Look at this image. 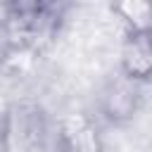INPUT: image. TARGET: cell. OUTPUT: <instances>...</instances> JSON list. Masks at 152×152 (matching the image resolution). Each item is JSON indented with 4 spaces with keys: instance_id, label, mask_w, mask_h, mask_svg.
I'll list each match as a JSON object with an SVG mask.
<instances>
[{
    "instance_id": "obj_1",
    "label": "cell",
    "mask_w": 152,
    "mask_h": 152,
    "mask_svg": "<svg viewBox=\"0 0 152 152\" xmlns=\"http://www.w3.org/2000/svg\"><path fill=\"white\" fill-rule=\"evenodd\" d=\"M69 5L57 0H12L0 5V17L10 26L19 52L48 48L66 21Z\"/></svg>"
},
{
    "instance_id": "obj_2",
    "label": "cell",
    "mask_w": 152,
    "mask_h": 152,
    "mask_svg": "<svg viewBox=\"0 0 152 152\" xmlns=\"http://www.w3.org/2000/svg\"><path fill=\"white\" fill-rule=\"evenodd\" d=\"M52 126L55 121L38 100H10L0 109V152H50Z\"/></svg>"
},
{
    "instance_id": "obj_3",
    "label": "cell",
    "mask_w": 152,
    "mask_h": 152,
    "mask_svg": "<svg viewBox=\"0 0 152 152\" xmlns=\"http://www.w3.org/2000/svg\"><path fill=\"white\" fill-rule=\"evenodd\" d=\"M52 152H107L100 124L86 112H66L52 126Z\"/></svg>"
},
{
    "instance_id": "obj_4",
    "label": "cell",
    "mask_w": 152,
    "mask_h": 152,
    "mask_svg": "<svg viewBox=\"0 0 152 152\" xmlns=\"http://www.w3.org/2000/svg\"><path fill=\"white\" fill-rule=\"evenodd\" d=\"M140 109H142V86H135L124 76L107 81L104 88L100 90L97 112L112 126L131 124L140 114Z\"/></svg>"
},
{
    "instance_id": "obj_5",
    "label": "cell",
    "mask_w": 152,
    "mask_h": 152,
    "mask_svg": "<svg viewBox=\"0 0 152 152\" xmlns=\"http://www.w3.org/2000/svg\"><path fill=\"white\" fill-rule=\"evenodd\" d=\"M119 76L135 86H147L152 76V43L150 33H124L119 55Z\"/></svg>"
},
{
    "instance_id": "obj_6",
    "label": "cell",
    "mask_w": 152,
    "mask_h": 152,
    "mask_svg": "<svg viewBox=\"0 0 152 152\" xmlns=\"http://www.w3.org/2000/svg\"><path fill=\"white\" fill-rule=\"evenodd\" d=\"M124 33H152V5L145 0H124L112 5Z\"/></svg>"
},
{
    "instance_id": "obj_7",
    "label": "cell",
    "mask_w": 152,
    "mask_h": 152,
    "mask_svg": "<svg viewBox=\"0 0 152 152\" xmlns=\"http://www.w3.org/2000/svg\"><path fill=\"white\" fill-rule=\"evenodd\" d=\"M19 52V48H17V40H14V36H12V31H10V26L5 24V19L0 17V71L14 59V55Z\"/></svg>"
}]
</instances>
